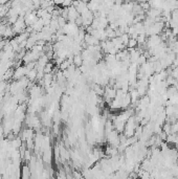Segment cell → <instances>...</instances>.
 Wrapping results in <instances>:
<instances>
[{
    "mask_svg": "<svg viewBox=\"0 0 178 179\" xmlns=\"http://www.w3.org/2000/svg\"><path fill=\"white\" fill-rule=\"evenodd\" d=\"M79 16H80V13L78 12L74 5L67 7V20H69V22H74Z\"/></svg>",
    "mask_w": 178,
    "mask_h": 179,
    "instance_id": "cell-1",
    "label": "cell"
},
{
    "mask_svg": "<svg viewBox=\"0 0 178 179\" xmlns=\"http://www.w3.org/2000/svg\"><path fill=\"white\" fill-rule=\"evenodd\" d=\"M116 97V90L114 88H111V87H108L106 90H105V99L107 100V102L110 103L111 100H114Z\"/></svg>",
    "mask_w": 178,
    "mask_h": 179,
    "instance_id": "cell-2",
    "label": "cell"
},
{
    "mask_svg": "<svg viewBox=\"0 0 178 179\" xmlns=\"http://www.w3.org/2000/svg\"><path fill=\"white\" fill-rule=\"evenodd\" d=\"M38 18H37V15L34 14V13H27L26 16L24 17V21L26 23V25H33L35 22L37 21Z\"/></svg>",
    "mask_w": 178,
    "mask_h": 179,
    "instance_id": "cell-3",
    "label": "cell"
},
{
    "mask_svg": "<svg viewBox=\"0 0 178 179\" xmlns=\"http://www.w3.org/2000/svg\"><path fill=\"white\" fill-rule=\"evenodd\" d=\"M27 71H28L27 67H18L17 70H15L13 76H14L15 79H21L22 76H25V74L27 73Z\"/></svg>",
    "mask_w": 178,
    "mask_h": 179,
    "instance_id": "cell-4",
    "label": "cell"
},
{
    "mask_svg": "<svg viewBox=\"0 0 178 179\" xmlns=\"http://www.w3.org/2000/svg\"><path fill=\"white\" fill-rule=\"evenodd\" d=\"M74 64L76 66H81L83 64V58H82V55L80 54H76L74 56Z\"/></svg>",
    "mask_w": 178,
    "mask_h": 179,
    "instance_id": "cell-5",
    "label": "cell"
},
{
    "mask_svg": "<svg viewBox=\"0 0 178 179\" xmlns=\"http://www.w3.org/2000/svg\"><path fill=\"white\" fill-rule=\"evenodd\" d=\"M137 45H138L137 39H135V38H131V37H130L129 42H128V45L127 46H128L129 48H135Z\"/></svg>",
    "mask_w": 178,
    "mask_h": 179,
    "instance_id": "cell-6",
    "label": "cell"
},
{
    "mask_svg": "<svg viewBox=\"0 0 178 179\" xmlns=\"http://www.w3.org/2000/svg\"><path fill=\"white\" fill-rule=\"evenodd\" d=\"M163 130L165 131L167 134H171V133H172V126H171V125L168 123V124H166L163 127Z\"/></svg>",
    "mask_w": 178,
    "mask_h": 179,
    "instance_id": "cell-7",
    "label": "cell"
},
{
    "mask_svg": "<svg viewBox=\"0 0 178 179\" xmlns=\"http://www.w3.org/2000/svg\"><path fill=\"white\" fill-rule=\"evenodd\" d=\"M72 2H74V0H64L63 3H62V6L63 7H69V6L72 5Z\"/></svg>",
    "mask_w": 178,
    "mask_h": 179,
    "instance_id": "cell-8",
    "label": "cell"
},
{
    "mask_svg": "<svg viewBox=\"0 0 178 179\" xmlns=\"http://www.w3.org/2000/svg\"><path fill=\"white\" fill-rule=\"evenodd\" d=\"M166 114H168L169 116H171L174 113V108H173L172 106H169L168 108H167V110H166Z\"/></svg>",
    "mask_w": 178,
    "mask_h": 179,
    "instance_id": "cell-9",
    "label": "cell"
},
{
    "mask_svg": "<svg viewBox=\"0 0 178 179\" xmlns=\"http://www.w3.org/2000/svg\"><path fill=\"white\" fill-rule=\"evenodd\" d=\"M6 14H7V12H6L5 6H0V17H3V16H5Z\"/></svg>",
    "mask_w": 178,
    "mask_h": 179,
    "instance_id": "cell-10",
    "label": "cell"
},
{
    "mask_svg": "<svg viewBox=\"0 0 178 179\" xmlns=\"http://www.w3.org/2000/svg\"><path fill=\"white\" fill-rule=\"evenodd\" d=\"M63 1H64V0H52V2H54V4H55L56 6L62 5V3H63Z\"/></svg>",
    "mask_w": 178,
    "mask_h": 179,
    "instance_id": "cell-11",
    "label": "cell"
},
{
    "mask_svg": "<svg viewBox=\"0 0 178 179\" xmlns=\"http://www.w3.org/2000/svg\"><path fill=\"white\" fill-rule=\"evenodd\" d=\"M74 177H78V178H81L82 177V175L79 173H77V172H74Z\"/></svg>",
    "mask_w": 178,
    "mask_h": 179,
    "instance_id": "cell-12",
    "label": "cell"
}]
</instances>
